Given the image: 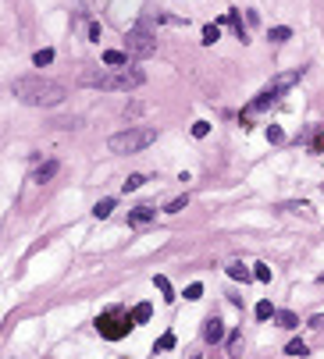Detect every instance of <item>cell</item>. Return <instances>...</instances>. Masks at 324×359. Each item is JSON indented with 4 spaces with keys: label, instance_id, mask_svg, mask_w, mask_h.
<instances>
[{
    "label": "cell",
    "instance_id": "cell-1",
    "mask_svg": "<svg viewBox=\"0 0 324 359\" xmlns=\"http://www.w3.org/2000/svg\"><path fill=\"white\" fill-rule=\"evenodd\" d=\"M146 82V71L139 68H86L78 71V86L103 89V93H129Z\"/></svg>",
    "mask_w": 324,
    "mask_h": 359
},
{
    "label": "cell",
    "instance_id": "cell-2",
    "mask_svg": "<svg viewBox=\"0 0 324 359\" xmlns=\"http://www.w3.org/2000/svg\"><path fill=\"white\" fill-rule=\"evenodd\" d=\"M11 96L29 103V107H57L64 100V86L32 75V78H15V82H11Z\"/></svg>",
    "mask_w": 324,
    "mask_h": 359
},
{
    "label": "cell",
    "instance_id": "cell-3",
    "mask_svg": "<svg viewBox=\"0 0 324 359\" xmlns=\"http://www.w3.org/2000/svg\"><path fill=\"white\" fill-rule=\"evenodd\" d=\"M299 75H303V68H296V71H285V75H278V78H274V82H271L267 89H260V96H257V100H250V103H246V110H242V114L250 117V114H260V110L274 107L281 96H285V89H289L292 82H299Z\"/></svg>",
    "mask_w": 324,
    "mask_h": 359
},
{
    "label": "cell",
    "instance_id": "cell-4",
    "mask_svg": "<svg viewBox=\"0 0 324 359\" xmlns=\"http://www.w3.org/2000/svg\"><path fill=\"white\" fill-rule=\"evenodd\" d=\"M150 142H157V128H125L107 139V149L111 153H139Z\"/></svg>",
    "mask_w": 324,
    "mask_h": 359
},
{
    "label": "cell",
    "instance_id": "cell-5",
    "mask_svg": "<svg viewBox=\"0 0 324 359\" xmlns=\"http://www.w3.org/2000/svg\"><path fill=\"white\" fill-rule=\"evenodd\" d=\"M136 320L129 313H121V309H111V313H103L100 320H96V331L103 334V338H111V341H118L121 334H129V327H132Z\"/></svg>",
    "mask_w": 324,
    "mask_h": 359
},
{
    "label": "cell",
    "instance_id": "cell-6",
    "mask_svg": "<svg viewBox=\"0 0 324 359\" xmlns=\"http://www.w3.org/2000/svg\"><path fill=\"white\" fill-rule=\"evenodd\" d=\"M125 47H129V50H125L129 57H153V54H157V39H153L143 25H136V29L129 32V39H125Z\"/></svg>",
    "mask_w": 324,
    "mask_h": 359
},
{
    "label": "cell",
    "instance_id": "cell-7",
    "mask_svg": "<svg viewBox=\"0 0 324 359\" xmlns=\"http://www.w3.org/2000/svg\"><path fill=\"white\" fill-rule=\"evenodd\" d=\"M153 217H157L153 207H136V210H129V224H150Z\"/></svg>",
    "mask_w": 324,
    "mask_h": 359
},
{
    "label": "cell",
    "instance_id": "cell-8",
    "mask_svg": "<svg viewBox=\"0 0 324 359\" xmlns=\"http://www.w3.org/2000/svg\"><path fill=\"white\" fill-rule=\"evenodd\" d=\"M203 338H207V341H221V338H225V324L218 320V316H210V320H207V327H203Z\"/></svg>",
    "mask_w": 324,
    "mask_h": 359
},
{
    "label": "cell",
    "instance_id": "cell-9",
    "mask_svg": "<svg viewBox=\"0 0 324 359\" xmlns=\"http://www.w3.org/2000/svg\"><path fill=\"white\" fill-rule=\"evenodd\" d=\"M103 64H107V68H129V54H121V50H107V54H103Z\"/></svg>",
    "mask_w": 324,
    "mask_h": 359
},
{
    "label": "cell",
    "instance_id": "cell-10",
    "mask_svg": "<svg viewBox=\"0 0 324 359\" xmlns=\"http://www.w3.org/2000/svg\"><path fill=\"white\" fill-rule=\"evenodd\" d=\"M57 167H61L57 160H47L43 167H36V182H39V185H43V182H50V178L57 174Z\"/></svg>",
    "mask_w": 324,
    "mask_h": 359
},
{
    "label": "cell",
    "instance_id": "cell-11",
    "mask_svg": "<svg viewBox=\"0 0 324 359\" xmlns=\"http://www.w3.org/2000/svg\"><path fill=\"white\" fill-rule=\"evenodd\" d=\"M114 203H118V199H111V196H107V199H100V203L93 207V217H100V221H103V217H111Z\"/></svg>",
    "mask_w": 324,
    "mask_h": 359
},
{
    "label": "cell",
    "instance_id": "cell-12",
    "mask_svg": "<svg viewBox=\"0 0 324 359\" xmlns=\"http://www.w3.org/2000/svg\"><path fill=\"white\" fill-rule=\"evenodd\" d=\"M278 316V324L285 327V331H292V327H299V316L296 313H289V309H281V313H274Z\"/></svg>",
    "mask_w": 324,
    "mask_h": 359
},
{
    "label": "cell",
    "instance_id": "cell-13",
    "mask_svg": "<svg viewBox=\"0 0 324 359\" xmlns=\"http://www.w3.org/2000/svg\"><path fill=\"white\" fill-rule=\"evenodd\" d=\"M228 277H235V281H250L253 270H246L242 263H228Z\"/></svg>",
    "mask_w": 324,
    "mask_h": 359
},
{
    "label": "cell",
    "instance_id": "cell-14",
    "mask_svg": "<svg viewBox=\"0 0 324 359\" xmlns=\"http://www.w3.org/2000/svg\"><path fill=\"white\" fill-rule=\"evenodd\" d=\"M285 39H292V29H285V25L271 29V43H285Z\"/></svg>",
    "mask_w": 324,
    "mask_h": 359
},
{
    "label": "cell",
    "instance_id": "cell-15",
    "mask_svg": "<svg viewBox=\"0 0 324 359\" xmlns=\"http://www.w3.org/2000/svg\"><path fill=\"white\" fill-rule=\"evenodd\" d=\"M143 185H146V174H129L121 189H125V192H136V189H143Z\"/></svg>",
    "mask_w": 324,
    "mask_h": 359
},
{
    "label": "cell",
    "instance_id": "cell-16",
    "mask_svg": "<svg viewBox=\"0 0 324 359\" xmlns=\"http://www.w3.org/2000/svg\"><path fill=\"white\" fill-rule=\"evenodd\" d=\"M132 320H136V324H146V320H150V302H139V306L132 309Z\"/></svg>",
    "mask_w": 324,
    "mask_h": 359
},
{
    "label": "cell",
    "instance_id": "cell-17",
    "mask_svg": "<svg viewBox=\"0 0 324 359\" xmlns=\"http://www.w3.org/2000/svg\"><path fill=\"white\" fill-rule=\"evenodd\" d=\"M50 61H54V50H36V57H32V64H36V68H47Z\"/></svg>",
    "mask_w": 324,
    "mask_h": 359
},
{
    "label": "cell",
    "instance_id": "cell-18",
    "mask_svg": "<svg viewBox=\"0 0 324 359\" xmlns=\"http://www.w3.org/2000/svg\"><path fill=\"white\" fill-rule=\"evenodd\" d=\"M185 207H189V199H185V196H178V199H171V203H168V210H164V214H182Z\"/></svg>",
    "mask_w": 324,
    "mask_h": 359
},
{
    "label": "cell",
    "instance_id": "cell-19",
    "mask_svg": "<svg viewBox=\"0 0 324 359\" xmlns=\"http://www.w3.org/2000/svg\"><path fill=\"white\" fill-rule=\"evenodd\" d=\"M218 39H221V29H218V25H207V29H203V43L210 47V43H218Z\"/></svg>",
    "mask_w": 324,
    "mask_h": 359
},
{
    "label": "cell",
    "instance_id": "cell-20",
    "mask_svg": "<svg viewBox=\"0 0 324 359\" xmlns=\"http://www.w3.org/2000/svg\"><path fill=\"white\" fill-rule=\"evenodd\" d=\"M192 135H196V139H207V135H210V121H196V125H192Z\"/></svg>",
    "mask_w": 324,
    "mask_h": 359
},
{
    "label": "cell",
    "instance_id": "cell-21",
    "mask_svg": "<svg viewBox=\"0 0 324 359\" xmlns=\"http://www.w3.org/2000/svg\"><path fill=\"white\" fill-rule=\"evenodd\" d=\"M285 352H289V355H306V341H299V338H296V341H289V348H285Z\"/></svg>",
    "mask_w": 324,
    "mask_h": 359
},
{
    "label": "cell",
    "instance_id": "cell-22",
    "mask_svg": "<svg viewBox=\"0 0 324 359\" xmlns=\"http://www.w3.org/2000/svg\"><path fill=\"white\" fill-rule=\"evenodd\" d=\"M185 299H189V302L203 299V285H189V288H185Z\"/></svg>",
    "mask_w": 324,
    "mask_h": 359
},
{
    "label": "cell",
    "instance_id": "cell-23",
    "mask_svg": "<svg viewBox=\"0 0 324 359\" xmlns=\"http://www.w3.org/2000/svg\"><path fill=\"white\" fill-rule=\"evenodd\" d=\"M253 277H257V281H271V267H264V263H257V270H253Z\"/></svg>",
    "mask_w": 324,
    "mask_h": 359
},
{
    "label": "cell",
    "instance_id": "cell-24",
    "mask_svg": "<svg viewBox=\"0 0 324 359\" xmlns=\"http://www.w3.org/2000/svg\"><path fill=\"white\" fill-rule=\"evenodd\" d=\"M257 316H260V320H267V316H274L271 302H257Z\"/></svg>",
    "mask_w": 324,
    "mask_h": 359
},
{
    "label": "cell",
    "instance_id": "cell-25",
    "mask_svg": "<svg viewBox=\"0 0 324 359\" xmlns=\"http://www.w3.org/2000/svg\"><path fill=\"white\" fill-rule=\"evenodd\" d=\"M157 288H160V292H164V299H168V302L175 299V295H171V285H168V277H157Z\"/></svg>",
    "mask_w": 324,
    "mask_h": 359
},
{
    "label": "cell",
    "instance_id": "cell-26",
    "mask_svg": "<svg viewBox=\"0 0 324 359\" xmlns=\"http://www.w3.org/2000/svg\"><path fill=\"white\" fill-rule=\"evenodd\" d=\"M157 348H175V334H171V331H168V334H164V338H160V341H157Z\"/></svg>",
    "mask_w": 324,
    "mask_h": 359
},
{
    "label": "cell",
    "instance_id": "cell-27",
    "mask_svg": "<svg viewBox=\"0 0 324 359\" xmlns=\"http://www.w3.org/2000/svg\"><path fill=\"white\" fill-rule=\"evenodd\" d=\"M267 139H271V142H281L285 135H281V128H278V125H271V128H267Z\"/></svg>",
    "mask_w": 324,
    "mask_h": 359
},
{
    "label": "cell",
    "instance_id": "cell-28",
    "mask_svg": "<svg viewBox=\"0 0 324 359\" xmlns=\"http://www.w3.org/2000/svg\"><path fill=\"white\" fill-rule=\"evenodd\" d=\"M320 277H324V274H320Z\"/></svg>",
    "mask_w": 324,
    "mask_h": 359
}]
</instances>
